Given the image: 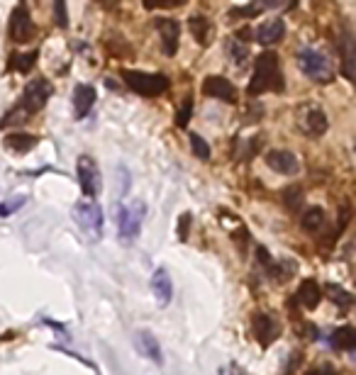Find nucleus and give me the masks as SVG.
I'll return each mask as SVG.
<instances>
[{"label": "nucleus", "mask_w": 356, "mask_h": 375, "mask_svg": "<svg viewBox=\"0 0 356 375\" xmlns=\"http://www.w3.org/2000/svg\"><path fill=\"white\" fill-rule=\"evenodd\" d=\"M37 137L35 134H8L5 137V146L8 149H13V151H18V154H27V151H32V149L37 146Z\"/></svg>", "instance_id": "21"}, {"label": "nucleus", "mask_w": 356, "mask_h": 375, "mask_svg": "<svg viewBox=\"0 0 356 375\" xmlns=\"http://www.w3.org/2000/svg\"><path fill=\"white\" fill-rule=\"evenodd\" d=\"M202 93L207 98H215L222 103H237V88L232 86V81L224 76H207L202 81Z\"/></svg>", "instance_id": "11"}, {"label": "nucleus", "mask_w": 356, "mask_h": 375, "mask_svg": "<svg viewBox=\"0 0 356 375\" xmlns=\"http://www.w3.org/2000/svg\"><path fill=\"white\" fill-rule=\"evenodd\" d=\"M283 202L288 205V209H298V205L303 202V192H300V188H288V190L283 192Z\"/></svg>", "instance_id": "30"}, {"label": "nucleus", "mask_w": 356, "mask_h": 375, "mask_svg": "<svg viewBox=\"0 0 356 375\" xmlns=\"http://www.w3.org/2000/svg\"><path fill=\"white\" fill-rule=\"evenodd\" d=\"M190 212H183L180 214V219H178V239L180 241H185L188 239V231H190Z\"/></svg>", "instance_id": "33"}, {"label": "nucleus", "mask_w": 356, "mask_h": 375, "mask_svg": "<svg viewBox=\"0 0 356 375\" xmlns=\"http://www.w3.org/2000/svg\"><path fill=\"white\" fill-rule=\"evenodd\" d=\"M298 66L308 79L317 81V83H330L332 76H334L332 62L327 59L325 52H320V49H312V47L300 49L298 52Z\"/></svg>", "instance_id": "3"}, {"label": "nucleus", "mask_w": 356, "mask_h": 375, "mask_svg": "<svg viewBox=\"0 0 356 375\" xmlns=\"http://www.w3.org/2000/svg\"><path fill=\"white\" fill-rule=\"evenodd\" d=\"M298 127L308 137L317 139V137L325 134L330 122H327V115H325V110H322V108H317V105H305V108L298 112Z\"/></svg>", "instance_id": "8"}, {"label": "nucleus", "mask_w": 356, "mask_h": 375, "mask_svg": "<svg viewBox=\"0 0 356 375\" xmlns=\"http://www.w3.org/2000/svg\"><path fill=\"white\" fill-rule=\"evenodd\" d=\"M251 35H254V40L259 42V44H264V47H271V44H276V42L283 40V35H286V22H283L281 18L268 20V22H264V25L256 27Z\"/></svg>", "instance_id": "16"}, {"label": "nucleus", "mask_w": 356, "mask_h": 375, "mask_svg": "<svg viewBox=\"0 0 356 375\" xmlns=\"http://www.w3.org/2000/svg\"><path fill=\"white\" fill-rule=\"evenodd\" d=\"M300 224H303V229H308V231H317L322 224H325V209L310 207L305 214H300Z\"/></svg>", "instance_id": "24"}, {"label": "nucleus", "mask_w": 356, "mask_h": 375, "mask_svg": "<svg viewBox=\"0 0 356 375\" xmlns=\"http://www.w3.org/2000/svg\"><path fill=\"white\" fill-rule=\"evenodd\" d=\"M156 32L161 37V52L166 57H176L178 52V40H180V25L173 18H156L154 20Z\"/></svg>", "instance_id": "10"}, {"label": "nucleus", "mask_w": 356, "mask_h": 375, "mask_svg": "<svg viewBox=\"0 0 356 375\" xmlns=\"http://www.w3.org/2000/svg\"><path fill=\"white\" fill-rule=\"evenodd\" d=\"M266 166L278 171V173H286V175H293L298 173L300 163H298V156H295L293 151H288V149H273V151H268L264 156Z\"/></svg>", "instance_id": "14"}, {"label": "nucleus", "mask_w": 356, "mask_h": 375, "mask_svg": "<svg viewBox=\"0 0 356 375\" xmlns=\"http://www.w3.org/2000/svg\"><path fill=\"white\" fill-rule=\"evenodd\" d=\"M298 300H300V305H303V307L315 310V307L320 305V300H322L320 283H317V280H312V278H305L303 283H300V288H298Z\"/></svg>", "instance_id": "19"}, {"label": "nucleus", "mask_w": 356, "mask_h": 375, "mask_svg": "<svg viewBox=\"0 0 356 375\" xmlns=\"http://www.w3.org/2000/svg\"><path fill=\"white\" fill-rule=\"evenodd\" d=\"M266 91H283V76H281V62L273 52L259 54L254 64V76H251L246 93L251 98L261 96Z\"/></svg>", "instance_id": "2"}, {"label": "nucleus", "mask_w": 356, "mask_h": 375, "mask_svg": "<svg viewBox=\"0 0 356 375\" xmlns=\"http://www.w3.org/2000/svg\"><path fill=\"white\" fill-rule=\"evenodd\" d=\"M74 219L88 239H101L103 234V209L93 200H79L74 205Z\"/></svg>", "instance_id": "6"}, {"label": "nucleus", "mask_w": 356, "mask_h": 375, "mask_svg": "<svg viewBox=\"0 0 356 375\" xmlns=\"http://www.w3.org/2000/svg\"><path fill=\"white\" fill-rule=\"evenodd\" d=\"M188 27H190V35L195 37V42L207 44V40H210V22H207L205 15H193L188 20Z\"/></svg>", "instance_id": "22"}, {"label": "nucleus", "mask_w": 356, "mask_h": 375, "mask_svg": "<svg viewBox=\"0 0 356 375\" xmlns=\"http://www.w3.org/2000/svg\"><path fill=\"white\" fill-rule=\"evenodd\" d=\"M32 35H35V25L30 18V8L25 3H18L10 13V40L23 44L30 42Z\"/></svg>", "instance_id": "9"}, {"label": "nucleus", "mask_w": 356, "mask_h": 375, "mask_svg": "<svg viewBox=\"0 0 356 375\" xmlns=\"http://www.w3.org/2000/svg\"><path fill=\"white\" fill-rule=\"evenodd\" d=\"M27 202V197L25 195H13V197H8L5 202H0V217H8V214H13L15 209H20Z\"/></svg>", "instance_id": "28"}, {"label": "nucleus", "mask_w": 356, "mask_h": 375, "mask_svg": "<svg viewBox=\"0 0 356 375\" xmlns=\"http://www.w3.org/2000/svg\"><path fill=\"white\" fill-rule=\"evenodd\" d=\"M147 205L142 200H134L130 205H115V222H117V234L122 241H134L142 229Z\"/></svg>", "instance_id": "4"}, {"label": "nucleus", "mask_w": 356, "mask_h": 375, "mask_svg": "<svg viewBox=\"0 0 356 375\" xmlns=\"http://www.w3.org/2000/svg\"><path fill=\"white\" fill-rule=\"evenodd\" d=\"M305 375H337V371L330 366V363H325V366H315V368H310Z\"/></svg>", "instance_id": "34"}, {"label": "nucleus", "mask_w": 356, "mask_h": 375, "mask_svg": "<svg viewBox=\"0 0 356 375\" xmlns=\"http://www.w3.org/2000/svg\"><path fill=\"white\" fill-rule=\"evenodd\" d=\"M261 8H264V5H259V3H251V5H237V8H232V10H229V15H232V18H256V15L261 13Z\"/></svg>", "instance_id": "29"}, {"label": "nucleus", "mask_w": 356, "mask_h": 375, "mask_svg": "<svg viewBox=\"0 0 356 375\" xmlns=\"http://www.w3.org/2000/svg\"><path fill=\"white\" fill-rule=\"evenodd\" d=\"M188 139H190V149H193V154L198 158H202V161H207V158H210V144H207L205 139H202L200 134H188Z\"/></svg>", "instance_id": "27"}, {"label": "nucleus", "mask_w": 356, "mask_h": 375, "mask_svg": "<svg viewBox=\"0 0 356 375\" xmlns=\"http://www.w3.org/2000/svg\"><path fill=\"white\" fill-rule=\"evenodd\" d=\"M227 57L234 66H244L246 59H249V49H246V44H242V42L229 40L227 42Z\"/></svg>", "instance_id": "25"}, {"label": "nucleus", "mask_w": 356, "mask_h": 375, "mask_svg": "<svg viewBox=\"0 0 356 375\" xmlns=\"http://www.w3.org/2000/svg\"><path fill=\"white\" fill-rule=\"evenodd\" d=\"M122 81L127 83L137 96L156 98L163 91H168V79L163 74H147V71H122Z\"/></svg>", "instance_id": "5"}, {"label": "nucleus", "mask_w": 356, "mask_h": 375, "mask_svg": "<svg viewBox=\"0 0 356 375\" xmlns=\"http://www.w3.org/2000/svg\"><path fill=\"white\" fill-rule=\"evenodd\" d=\"M98 100V91L88 83H81L76 86L74 91V112H76V120H84L86 115L93 110V105Z\"/></svg>", "instance_id": "17"}, {"label": "nucleus", "mask_w": 356, "mask_h": 375, "mask_svg": "<svg viewBox=\"0 0 356 375\" xmlns=\"http://www.w3.org/2000/svg\"><path fill=\"white\" fill-rule=\"evenodd\" d=\"M52 93H54V88H52V83H49L47 79L30 81V83L25 86L23 96H20V103L15 105V108L10 110L3 120H0V127H13V125L27 122V120H30V115L40 112V110L49 103Z\"/></svg>", "instance_id": "1"}, {"label": "nucleus", "mask_w": 356, "mask_h": 375, "mask_svg": "<svg viewBox=\"0 0 356 375\" xmlns=\"http://www.w3.org/2000/svg\"><path fill=\"white\" fill-rule=\"evenodd\" d=\"M330 341H332V346L337 351H354V346H356V332H354V327L344 324V327L334 329L332 336H330Z\"/></svg>", "instance_id": "20"}, {"label": "nucleus", "mask_w": 356, "mask_h": 375, "mask_svg": "<svg viewBox=\"0 0 356 375\" xmlns=\"http://www.w3.org/2000/svg\"><path fill=\"white\" fill-rule=\"evenodd\" d=\"M76 173H79V185L84 190V195L93 200L101 192V171H98V163L91 156H81L79 163H76Z\"/></svg>", "instance_id": "7"}, {"label": "nucleus", "mask_w": 356, "mask_h": 375, "mask_svg": "<svg viewBox=\"0 0 356 375\" xmlns=\"http://www.w3.org/2000/svg\"><path fill=\"white\" fill-rule=\"evenodd\" d=\"M190 115H193V100L188 98V100L183 103V108H178V112H176V125H178V127H188Z\"/></svg>", "instance_id": "31"}, {"label": "nucleus", "mask_w": 356, "mask_h": 375, "mask_svg": "<svg viewBox=\"0 0 356 375\" xmlns=\"http://www.w3.org/2000/svg\"><path fill=\"white\" fill-rule=\"evenodd\" d=\"M37 57H40V52H37V49H35V52H30V54H13V57H10L8 69L18 71V74H27V71L37 64Z\"/></svg>", "instance_id": "23"}, {"label": "nucleus", "mask_w": 356, "mask_h": 375, "mask_svg": "<svg viewBox=\"0 0 356 375\" xmlns=\"http://www.w3.org/2000/svg\"><path fill=\"white\" fill-rule=\"evenodd\" d=\"M134 349L137 354L142 358H147V361L156 363V366H161L163 363V354H161V344L156 341V336L149 332V329H139V332L134 334Z\"/></svg>", "instance_id": "12"}, {"label": "nucleus", "mask_w": 356, "mask_h": 375, "mask_svg": "<svg viewBox=\"0 0 356 375\" xmlns=\"http://www.w3.org/2000/svg\"><path fill=\"white\" fill-rule=\"evenodd\" d=\"M337 44H339V52H342V74L352 81L354 79V35L349 27L342 30V37L337 40Z\"/></svg>", "instance_id": "18"}, {"label": "nucleus", "mask_w": 356, "mask_h": 375, "mask_svg": "<svg viewBox=\"0 0 356 375\" xmlns=\"http://www.w3.org/2000/svg\"><path fill=\"white\" fill-rule=\"evenodd\" d=\"M327 297H330V300H332L337 307H342V310L352 307V302H354L352 292H347L344 288H339V285H327Z\"/></svg>", "instance_id": "26"}, {"label": "nucleus", "mask_w": 356, "mask_h": 375, "mask_svg": "<svg viewBox=\"0 0 356 375\" xmlns=\"http://www.w3.org/2000/svg\"><path fill=\"white\" fill-rule=\"evenodd\" d=\"M151 295H154L156 305L166 307L173 297V280L168 275L166 268H156L154 275H151Z\"/></svg>", "instance_id": "15"}, {"label": "nucleus", "mask_w": 356, "mask_h": 375, "mask_svg": "<svg viewBox=\"0 0 356 375\" xmlns=\"http://www.w3.org/2000/svg\"><path fill=\"white\" fill-rule=\"evenodd\" d=\"M54 20H57L59 27H69V13H67V3H64V0H57V3H54Z\"/></svg>", "instance_id": "32"}, {"label": "nucleus", "mask_w": 356, "mask_h": 375, "mask_svg": "<svg viewBox=\"0 0 356 375\" xmlns=\"http://www.w3.org/2000/svg\"><path fill=\"white\" fill-rule=\"evenodd\" d=\"M286 375H290V368H288V371H286Z\"/></svg>", "instance_id": "35"}, {"label": "nucleus", "mask_w": 356, "mask_h": 375, "mask_svg": "<svg viewBox=\"0 0 356 375\" xmlns=\"http://www.w3.org/2000/svg\"><path fill=\"white\" fill-rule=\"evenodd\" d=\"M251 329H254V336H256V341H259L261 346H271L273 341L281 336V327H278V322L266 312L256 314L254 322H251Z\"/></svg>", "instance_id": "13"}]
</instances>
